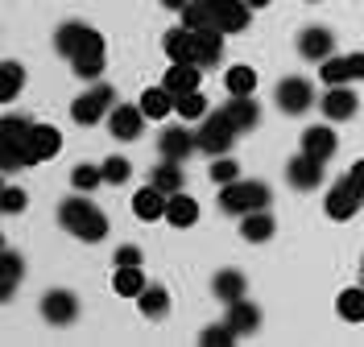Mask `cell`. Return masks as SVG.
<instances>
[{"label": "cell", "instance_id": "obj_1", "mask_svg": "<svg viewBox=\"0 0 364 347\" xmlns=\"http://www.w3.org/2000/svg\"><path fill=\"white\" fill-rule=\"evenodd\" d=\"M58 153H63V133L54 124H38V120H33V128L21 141H0V165H4V174H17L25 165H42L50 158H58Z\"/></svg>", "mask_w": 364, "mask_h": 347}, {"label": "cell", "instance_id": "obj_2", "mask_svg": "<svg viewBox=\"0 0 364 347\" xmlns=\"http://www.w3.org/2000/svg\"><path fill=\"white\" fill-rule=\"evenodd\" d=\"M58 224L75 236V240H87V244H100L104 236H108V215L91 203L87 194H70L58 203Z\"/></svg>", "mask_w": 364, "mask_h": 347}, {"label": "cell", "instance_id": "obj_3", "mask_svg": "<svg viewBox=\"0 0 364 347\" xmlns=\"http://www.w3.org/2000/svg\"><path fill=\"white\" fill-rule=\"evenodd\" d=\"M273 203V190L265 182H257V178H236V182L220 186V199H215V207L224 211V215H249V211H265Z\"/></svg>", "mask_w": 364, "mask_h": 347}, {"label": "cell", "instance_id": "obj_4", "mask_svg": "<svg viewBox=\"0 0 364 347\" xmlns=\"http://www.w3.org/2000/svg\"><path fill=\"white\" fill-rule=\"evenodd\" d=\"M112 108H116V92L104 83V79H95L87 92L70 104V120H75V124H83V128H95L100 120H108Z\"/></svg>", "mask_w": 364, "mask_h": 347}, {"label": "cell", "instance_id": "obj_5", "mask_svg": "<svg viewBox=\"0 0 364 347\" xmlns=\"http://www.w3.org/2000/svg\"><path fill=\"white\" fill-rule=\"evenodd\" d=\"M236 137H240V128H236V124L224 116V108H220V112H207L203 120H199V149H203V153H211V158H224V153H232Z\"/></svg>", "mask_w": 364, "mask_h": 347}, {"label": "cell", "instance_id": "obj_6", "mask_svg": "<svg viewBox=\"0 0 364 347\" xmlns=\"http://www.w3.org/2000/svg\"><path fill=\"white\" fill-rule=\"evenodd\" d=\"M273 99H277V108L286 116H302L315 108V87L302 79V75H286L277 87H273Z\"/></svg>", "mask_w": 364, "mask_h": 347}, {"label": "cell", "instance_id": "obj_7", "mask_svg": "<svg viewBox=\"0 0 364 347\" xmlns=\"http://www.w3.org/2000/svg\"><path fill=\"white\" fill-rule=\"evenodd\" d=\"M318 75H323V83L327 87H352V83H360L364 79V54H331V58H323L318 62Z\"/></svg>", "mask_w": 364, "mask_h": 347}, {"label": "cell", "instance_id": "obj_8", "mask_svg": "<svg viewBox=\"0 0 364 347\" xmlns=\"http://www.w3.org/2000/svg\"><path fill=\"white\" fill-rule=\"evenodd\" d=\"M364 207V194L356 186L348 182H336L327 190V199H323V211H327V219H336V224H348V219H356V211Z\"/></svg>", "mask_w": 364, "mask_h": 347}, {"label": "cell", "instance_id": "obj_9", "mask_svg": "<svg viewBox=\"0 0 364 347\" xmlns=\"http://www.w3.org/2000/svg\"><path fill=\"white\" fill-rule=\"evenodd\" d=\"M158 153L161 158H174V162H186L191 153H199V128H191L186 120L174 124V128H166L158 137Z\"/></svg>", "mask_w": 364, "mask_h": 347}, {"label": "cell", "instance_id": "obj_10", "mask_svg": "<svg viewBox=\"0 0 364 347\" xmlns=\"http://www.w3.org/2000/svg\"><path fill=\"white\" fill-rule=\"evenodd\" d=\"M145 108L141 104H116L112 112H108V133H112L116 141H141V133H145Z\"/></svg>", "mask_w": 364, "mask_h": 347}, {"label": "cell", "instance_id": "obj_11", "mask_svg": "<svg viewBox=\"0 0 364 347\" xmlns=\"http://www.w3.org/2000/svg\"><path fill=\"white\" fill-rule=\"evenodd\" d=\"M42 319L50 326H70L79 319V298L70 290H50L42 298Z\"/></svg>", "mask_w": 364, "mask_h": 347}, {"label": "cell", "instance_id": "obj_12", "mask_svg": "<svg viewBox=\"0 0 364 347\" xmlns=\"http://www.w3.org/2000/svg\"><path fill=\"white\" fill-rule=\"evenodd\" d=\"M323 165L318 158H311V153H298V158H290V165H286V182L294 186V190H318L323 186Z\"/></svg>", "mask_w": 364, "mask_h": 347}, {"label": "cell", "instance_id": "obj_13", "mask_svg": "<svg viewBox=\"0 0 364 347\" xmlns=\"http://www.w3.org/2000/svg\"><path fill=\"white\" fill-rule=\"evenodd\" d=\"M166 207H170V194L161 190V186H141L133 194V215L141 219V224H158V219H166Z\"/></svg>", "mask_w": 364, "mask_h": 347}, {"label": "cell", "instance_id": "obj_14", "mask_svg": "<svg viewBox=\"0 0 364 347\" xmlns=\"http://www.w3.org/2000/svg\"><path fill=\"white\" fill-rule=\"evenodd\" d=\"M298 54H302L306 62H323V58H331V54H336V38H331V29H323V25H306V29L298 33Z\"/></svg>", "mask_w": 364, "mask_h": 347}, {"label": "cell", "instance_id": "obj_15", "mask_svg": "<svg viewBox=\"0 0 364 347\" xmlns=\"http://www.w3.org/2000/svg\"><path fill=\"white\" fill-rule=\"evenodd\" d=\"M336 149H340V137H336L331 120H327V124H311V128L302 133V153H311V158H318V162H331Z\"/></svg>", "mask_w": 364, "mask_h": 347}, {"label": "cell", "instance_id": "obj_16", "mask_svg": "<svg viewBox=\"0 0 364 347\" xmlns=\"http://www.w3.org/2000/svg\"><path fill=\"white\" fill-rule=\"evenodd\" d=\"M360 108V99L352 87H327L323 92V120H331V124H343V120H352Z\"/></svg>", "mask_w": 364, "mask_h": 347}, {"label": "cell", "instance_id": "obj_17", "mask_svg": "<svg viewBox=\"0 0 364 347\" xmlns=\"http://www.w3.org/2000/svg\"><path fill=\"white\" fill-rule=\"evenodd\" d=\"M215 4V29H224V33H245L252 21V9L245 0H211Z\"/></svg>", "mask_w": 364, "mask_h": 347}, {"label": "cell", "instance_id": "obj_18", "mask_svg": "<svg viewBox=\"0 0 364 347\" xmlns=\"http://www.w3.org/2000/svg\"><path fill=\"white\" fill-rule=\"evenodd\" d=\"M70 70H75L79 79H87V83H95V79L104 75V38H100V33L70 58Z\"/></svg>", "mask_w": 364, "mask_h": 347}, {"label": "cell", "instance_id": "obj_19", "mask_svg": "<svg viewBox=\"0 0 364 347\" xmlns=\"http://www.w3.org/2000/svg\"><path fill=\"white\" fill-rule=\"evenodd\" d=\"M199 62H170V70L161 75V87H170L174 92V99L186 92H199V83H203V75H199Z\"/></svg>", "mask_w": 364, "mask_h": 347}, {"label": "cell", "instance_id": "obj_20", "mask_svg": "<svg viewBox=\"0 0 364 347\" xmlns=\"http://www.w3.org/2000/svg\"><path fill=\"white\" fill-rule=\"evenodd\" d=\"M91 38H95V29H91V25H83V21H63V25H58V33H54V50H58L63 58H75V54L87 46Z\"/></svg>", "mask_w": 364, "mask_h": 347}, {"label": "cell", "instance_id": "obj_21", "mask_svg": "<svg viewBox=\"0 0 364 347\" xmlns=\"http://www.w3.org/2000/svg\"><path fill=\"white\" fill-rule=\"evenodd\" d=\"M224 29H195V62L199 67H220V58H224Z\"/></svg>", "mask_w": 364, "mask_h": 347}, {"label": "cell", "instance_id": "obj_22", "mask_svg": "<svg viewBox=\"0 0 364 347\" xmlns=\"http://www.w3.org/2000/svg\"><path fill=\"white\" fill-rule=\"evenodd\" d=\"M224 116L240 128V133H252V128L261 124V108H257V99H252V95H228Z\"/></svg>", "mask_w": 364, "mask_h": 347}, {"label": "cell", "instance_id": "obj_23", "mask_svg": "<svg viewBox=\"0 0 364 347\" xmlns=\"http://www.w3.org/2000/svg\"><path fill=\"white\" fill-rule=\"evenodd\" d=\"M161 50H166V58H170V62H195V29H186V25L166 29Z\"/></svg>", "mask_w": 364, "mask_h": 347}, {"label": "cell", "instance_id": "obj_24", "mask_svg": "<svg viewBox=\"0 0 364 347\" xmlns=\"http://www.w3.org/2000/svg\"><path fill=\"white\" fill-rule=\"evenodd\" d=\"M166 224L170 228H195L199 224V203H195V194H186V190H178V194H170V207H166Z\"/></svg>", "mask_w": 364, "mask_h": 347}, {"label": "cell", "instance_id": "obj_25", "mask_svg": "<svg viewBox=\"0 0 364 347\" xmlns=\"http://www.w3.org/2000/svg\"><path fill=\"white\" fill-rule=\"evenodd\" d=\"M273 231H277V224H273L269 207L240 215V240H249V244H265V240H273Z\"/></svg>", "mask_w": 364, "mask_h": 347}, {"label": "cell", "instance_id": "obj_26", "mask_svg": "<svg viewBox=\"0 0 364 347\" xmlns=\"http://www.w3.org/2000/svg\"><path fill=\"white\" fill-rule=\"evenodd\" d=\"M145 285H149V277L141 273V265H120V269L112 273V294L116 298H141Z\"/></svg>", "mask_w": 364, "mask_h": 347}, {"label": "cell", "instance_id": "obj_27", "mask_svg": "<svg viewBox=\"0 0 364 347\" xmlns=\"http://www.w3.org/2000/svg\"><path fill=\"white\" fill-rule=\"evenodd\" d=\"M245 290H249V277L240 273V269H220L215 277H211V294L224 302H236V298H245Z\"/></svg>", "mask_w": 364, "mask_h": 347}, {"label": "cell", "instance_id": "obj_28", "mask_svg": "<svg viewBox=\"0 0 364 347\" xmlns=\"http://www.w3.org/2000/svg\"><path fill=\"white\" fill-rule=\"evenodd\" d=\"M149 182H154V186H161L166 194H178L182 186H186L182 162H174V158H161V162H154V170H149Z\"/></svg>", "mask_w": 364, "mask_h": 347}, {"label": "cell", "instance_id": "obj_29", "mask_svg": "<svg viewBox=\"0 0 364 347\" xmlns=\"http://www.w3.org/2000/svg\"><path fill=\"white\" fill-rule=\"evenodd\" d=\"M228 323L236 326V335H257L261 310H257L249 298H236V302H228Z\"/></svg>", "mask_w": 364, "mask_h": 347}, {"label": "cell", "instance_id": "obj_30", "mask_svg": "<svg viewBox=\"0 0 364 347\" xmlns=\"http://www.w3.org/2000/svg\"><path fill=\"white\" fill-rule=\"evenodd\" d=\"M136 104L145 108V116H149V120H166V116L174 112V92H170V87H161V83H158V87H145Z\"/></svg>", "mask_w": 364, "mask_h": 347}, {"label": "cell", "instance_id": "obj_31", "mask_svg": "<svg viewBox=\"0 0 364 347\" xmlns=\"http://www.w3.org/2000/svg\"><path fill=\"white\" fill-rule=\"evenodd\" d=\"M136 306H141V314H145V319H154V323H158V319L170 314V290L149 281V285H145V294L136 298Z\"/></svg>", "mask_w": 364, "mask_h": 347}, {"label": "cell", "instance_id": "obj_32", "mask_svg": "<svg viewBox=\"0 0 364 347\" xmlns=\"http://www.w3.org/2000/svg\"><path fill=\"white\" fill-rule=\"evenodd\" d=\"M336 314H340L343 323H364V281L360 285L340 290V298H336Z\"/></svg>", "mask_w": 364, "mask_h": 347}, {"label": "cell", "instance_id": "obj_33", "mask_svg": "<svg viewBox=\"0 0 364 347\" xmlns=\"http://www.w3.org/2000/svg\"><path fill=\"white\" fill-rule=\"evenodd\" d=\"M224 87H228V95H257V70L245 67V62L228 67L224 70Z\"/></svg>", "mask_w": 364, "mask_h": 347}, {"label": "cell", "instance_id": "obj_34", "mask_svg": "<svg viewBox=\"0 0 364 347\" xmlns=\"http://www.w3.org/2000/svg\"><path fill=\"white\" fill-rule=\"evenodd\" d=\"M207 108H211V104H207L203 92H186V95H178V99H174V112H178L186 124H199V120L207 116Z\"/></svg>", "mask_w": 364, "mask_h": 347}, {"label": "cell", "instance_id": "obj_35", "mask_svg": "<svg viewBox=\"0 0 364 347\" xmlns=\"http://www.w3.org/2000/svg\"><path fill=\"white\" fill-rule=\"evenodd\" d=\"M21 87H25V67L21 62H4V67H0V99L13 104V99L21 95Z\"/></svg>", "mask_w": 364, "mask_h": 347}, {"label": "cell", "instance_id": "obj_36", "mask_svg": "<svg viewBox=\"0 0 364 347\" xmlns=\"http://www.w3.org/2000/svg\"><path fill=\"white\" fill-rule=\"evenodd\" d=\"M0 269H4V277H0V294H4V298H13V290H17V281H21V273H25V260L13 253V248H4Z\"/></svg>", "mask_w": 364, "mask_h": 347}, {"label": "cell", "instance_id": "obj_37", "mask_svg": "<svg viewBox=\"0 0 364 347\" xmlns=\"http://www.w3.org/2000/svg\"><path fill=\"white\" fill-rule=\"evenodd\" d=\"M70 186H75L79 194H91L95 186H104V165H91V162L75 165V170H70Z\"/></svg>", "mask_w": 364, "mask_h": 347}, {"label": "cell", "instance_id": "obj_38", "mask_svg": "<svg viewBox=\"0 0 364 347\" xmlns=\"http://www.w3.org/2000/svg\"><path fill=\"white\" fill-rule=\"evenodd\" d=\"M236 339H240V335H236V326L228 323H211V326H203V331H199V343L203 347H232L236 343Z\"/></svg>", "mask_w": 364, "mask_h": 347}, {"label": "cell", "instance_id": "obj_39", "mask_svg": "<svg viewBox=\"0 0 364 347\" xmlns=\"http://www.w3.org/2000/svg\"><path fill=\"white\" fill-rule=\"evenodd\" d=\"M207 178L215 186H228L240 178V165L232 162V153H224V158H211V170H207Z\"/></svg>", "mask_w": 364, "mask_h": 347}, {"label": "cell", "instance_id": "obj_40", "mask_svg": "<svg viewBox=\"0 0 364 347\" xmlns=\"http://www.w3.org/2000/svg\"><path fill=\"white\" fill-rule=\"evenodd\" d=\"M100 165H104V182L108 186H124L133 178V165H129V158H120V153H112L108 162H100Z\"/></svg>", "mask_w": 364, "mask_h": 347}, {"label": "cell", "instance_id": "obj_41", "mask_svg": "<svg viewBox=\"0 0 364 347\" xmlns=\"http://www.w3.org/2000/svg\"><path fill=\"white\" fill-rule=\"evenodd\" d=\"M29 128H33V120H29V116L4 112V124H0V141H21Z\"/></svg>", "mask_w": 364, "mask_h": 347}, {"label": "cell", "instance_id": "obj_42", "mask_svg": "<svg viewBox=\"0 0 364 347\" xmlns=\"http://www.w3.org/2000/svg\"><path fill=\"white\" fill-rule=\"evenodd\" d=\"M0 207L4 215H21L29 207V194H25V186H4V194H0Z\"/></svg>", "mask_w": 364, "mask_h": 347}, {"label": "cell", "instance_id": "obj_43", "mask_svg": "<svg viewBox=\"0 0 364 347\" xmlns=\"http://www.w3.org/2000/svg\"><path fill=\"white\" fill-rule=\"evenodd\" d=\"M112 265L116 269H120V265H141V248H136V244H120L112 253Z\"/></svg>", "mask_w": 364, "mask_h": 347}, {"label": "cell", "instance_id": "obj_44", "mask_svg": "<svg viewBox=\"0 0 364 347\" xmlns=\"http://www.w3.org/2000/svg\"><path fill=\"white\" fill-rule=\"evenodd\" d=\"M343 178H348V182H352V186L364 194V158H356V162L348 165V174H343Z\"/></svg>", "mask_w": 364, "mask_h": 347}, {"label": "cell", "instance_id": "obj_45", "mask_svg": "<svg viewBox=\"0 0 364 347\" xmlns=\"http://www.w3.org/2000/svg\"><path fill=\"white\" fill-rule=\"evenodd\" d=\"M161 4H166V9H174V13H182V9H186L191 0H161Z\"/></svg>", "mask_w": 364, "mask_h": 347}, {"label": "cell", "instance_id": "obj_46", "mask_svg": "<svg viewBox=\"0 0 364 347\" xmlns=\"http://www.w3.org/2000/svg\"><path fill=\"white\" fill-rule=\"evenodd\" d=\"M245 4H249V9H252V13H257V9H269V4H273V0H245Z\"/></svg>", "mask_w": 364, "mask_h": 347}, {"label": "cell", "instance_id": "obj_47", "mask_svg": "<svg viewBox=\"0 0 364 347\" xmlns=\"http://www.w3.org/2000/svg\"><path fill=\"white\" fill-rule=\"evenodd\" d=\"M306 4H323V0H306Z\"/></svg>", "mask_w": 364, "mask_h": 347}, {"label": "cell", "instance_id": "obj_48", "mask_svg": "<svg viewBox=\"0 0 364 347\" xmlns=\"http://www.w3.org/2000/svg\"><path fill=\"white\" fill-rule=\"evenodd\" d=\"M360 273H364V260H360Z\"/></svg>", "mask_w": 364, "mask_h": 347}]
</instances>
